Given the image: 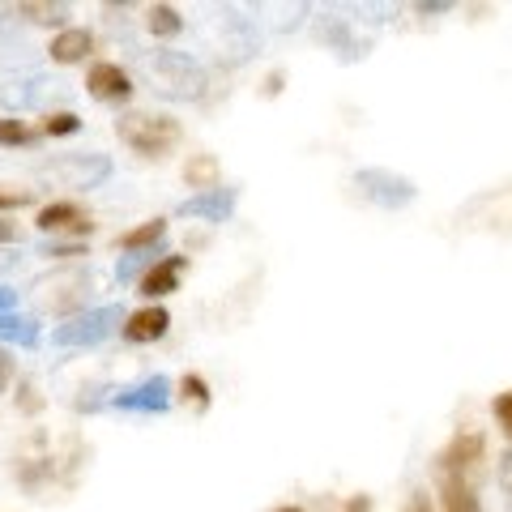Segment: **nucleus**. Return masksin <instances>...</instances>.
I'll list each match as a JSON object with an SVG mask.
<instances>
[{
    "mask_svg": "<svg viewBox=\"0 0 512 512\" xmlns=\"http://www.w3.org/2000/svg\"><path fill=\"white\" fill-rule=\"evenodd\" d=\"M120 141L141 158H163L180 146V120L154 116V111H124L116 120Z\"/></svg>",
    "mask_w": 512,
    "mask_h": 512,
    "instance_id": "3",
    "label": "nucleus"
},
{
    "mask_svg": "<svg viewBox=\"0 0 512 512\" xmlns=\"http://www.w3.org/2000/svg\"><path fill=\"white\" fill-rule=\"evenodd\" d=\"M154 73H158V82H163L167 94H201L197 64H188L184 56H158Z\"/></svg>",
    "mask_w": 512,
    "mask_h": 512,
    "instance_id": "9",
    "label": "nucleus"
},
{
    "mask_svg": "<svg viewBox=\"0 0 512 512\" xmlns=\"http://www.w3.org/2000/svg\"><path fill=\"white\" fill-rule=\"evenodd\" d=\"M43 256H56V261H69V256H86V252L77 248V244H60V248H47Z\"/></svg>",
    "mask_w": 512,
    "mask_h": 512,
    "instance_id": "26",
    "label": "nucleus"
},
{
    "mask_svg": "<svg viewBox=\"0 0 512 512\" xmlns=\"http://www.w3.org/2000/svg\"><path fill=\"white\" fill-rule=\"evenodd\" d=\"M342 512H372V500H367V495H350L342 504Z\"/></svg>",
    "mask_w": 512,
    "mask_h": 512,
    "instance_id": "27",
    "label": "nucleus"
},
{
    "mask_svg": "<svg viewBox=\"0 0 512 512\" xmlns=\"http://www.w3.org/2000/svg\"><path fill=\"white\" fill-rule=\"evenodd\" d=\"M82 128V120L73 116V111H52V116L43 120V133L47 137H69V133H77Z\"/></svg>",
    "mask_w": 512,
    "mask_h": 512,
    "instance_id": "20",
    "label": "nucleus"
},
{
    "mask_svg": "<svg viewBox=\"0 0 512 512\" xmlns=\"http://www.w3.org/2000/svg\"><path fill=\"white\" fill-rule=\"evenodd\" d=\"M184 265H188V256H163V261H154L146 274H141V295H146L150 303L163 299V295H171L175 286H180Z\"/></svg>",
    "mask_w": 512,
    "mask_h": 512,
    "instance_id": "10",
    "label": "nucleus"
},
{
    "mask_svg": "<svg viewBox=\"0 0 512 512\" xmlns=\"http://www.w3.org/2000/svg\"><path fill=\"white\" fill-rule=\"evenodd\" d=\"M0 338H13L22 346H35L39 342V329L30 316H18V312H0Z\"/></svg>",
    "mask_w": 512,
    "mask_h": 512,
    "instance_id": "16",
    "label": "nucleus"
},
{
    "mask_svg": "<svg viewBox=\"0 0 512 512\" xmlns=\"http://www.w3.org/2000/svg\"><path fill=\"white\" fill-rule=\"evenodd\" d=\"M402 512H436V508H431V500H427V491H414L410 495V500H406V508Z\"/></svg>",
    "mask_w": 512,
    "mask_h": 512,
    "instance_id": "24",
    "label": "nucleus"
},
{
    "mask_svg": "<svg viewBox=\"0 0 512 512\" xmlns=\"http://www.w3.org/2000/svg\"><path fill=\"white\" fill-rule=\"evenodd\" d=\"M107 158H86V154H69V158H60V163H47L43 175H52V180H64L69 188H90V184H99L107 180Z\"/></svg>",
    "mask_w": 512,
    "mask_h": 512,
    "instance_id": "6",
    "label": "nucleus"
},
{
    "mask_svg": "<svg viewBox=\"0 0 512 512\" xmlns=\"http://www.w3.org/2000/svg\"><path fill=\"white\" fill-rule=\"evenodd\" d=\"M0 244H18V222H0Z\"/></svg>",
    "mask_w": 512,
    "mask_h": 512,
    "instance_id": "28",
    "label": "nucleus"
},
{
    "mask_svg": "<svg viewBox=\"0 0 512 512\" xmlns=\"http://www.w3.org/2000/svg\"><path fill=\"white\" fill-rule=\"evenodd\" d=\"M282 82H286L282 73H269V77H265V94H278V90H282Z\"/></svg>",
    "mask_w": 512,
    "mask_h": 512,
    "instance_id": "29",
    "label": "nucleus"
},
{
    "mask_svg": "<svg viewBox=\"0 0 512 512\" xmlns=\"http://www.w3.org/2000/svg\"><path fill=\"white\" fill-rule=\"evenodd\" d=\"M184 180H188V188L214 192V188H218V180H222L218 158H214V154H192L188 163H184Z\"/></svg>",
    "mask_w": 512,
    "mask_h": 512,
    "instance_id": "13",
    "label": "nucleus"
},
{
    "mask_svg": "<svg viewBox=\"0 0 512 512\" xmlns=\"http://www.w3.org/2000/svg\"><path fill=\"white\" fill-rule=\"evenodd\" d=\"M491 414H495V423H500V431L512 440V389L504 393H495V402H491Z\"/></svg>",
    "mask_w": 512,
    "mask_h": 512,
    "instance_id": "22",
    "label": "nucleus"
},
{
    "mask_svg": "<svg viewBox=\"0 0 512 512\" xmlns=\"http://www.w3.org/2000/svg\"><path fill=\"white\" fill-rule=\"evenodd\" d=\"M483 461H487L483 431H457L436 453V491L444 512H483V495H478Z\"/></svg>",
    "mask_w": 512,
    "mask_h": 512,
    "instance_id": "1",
    "label": "nucleus"
},
{
    "mask_svg": "<svg viewBox=\"0 0 512 512\" xmlns=\"http://www.w3.org/2000/svg\"><path fill=\"white\" fill-rule=\"evenodd\" d=\"M9 265H13V256H9V252H0V278L9 274Z\"/></svg>",
    "mask_w": 512,
    "mask_h": 512,
    "instance_id": "30",
    "label": "nucleus"
},
{
    "mask_svg": "<svg viewBox=\"0 0 512 512\" xmlns=\"http://www.w3.org/2000/svg\"><path fill=\"white\" fill-rule=\"evenodd\" d=\"M35 201V188H13V184H0V210H18V205Z\"/></svg>",
    "mask_w": 512,
    "mask_h": 512,
    "instance_id": "23",
    "label": "nucleus"
},
{
    "mask_svg": "<svg viewBox=\"0 0 512 512\" xmlns=\"http://www.w3.org/2000/svg\"><path fill=\"white\" fill-rule=\"evenodd\" d=\"M30 141H35V128L26 120H0V146H30Z\"/></svg>",
    "mask_w": 512,
    "mask_h": 512,
    "instance_id": "19",
    "label": "nucleus"
},
{
    "mask_svg": "<svg viewBox=\"0 0 512 512\" xmlns=\"http://www.w3.org/2000/svg\"><path fill=\"white\" fill-rule=\"evenodd\" d=\"M18 13L30 18V22H39V26H60L64 18H69V5H39V0H22Z\"/></svg>",
    "mask_w": 512,
    "mask_h": 512,
    "instance_id": "17",
    "label": "nucleus"
},
{
    "mask_svg": "<svg viewBox=\"0 0 512 512\" xmlns=\"http://www.w3.org/2000/svg\"><path fill=\"white\" fill-rule=\"evenodd\" d=\"M163 235H167V222H163V218H150V222H141V227L116 235V248H120V252H146V248H154Z\"/></svg>",
    "mask_w": 512,
    "mask_h": 512,
    "instance_id": "14",
    "label": "nucleus"
},
{
    "mask_svg": "<svg viewBox=\"0 0 512 512\" xmlns=\"http://www.w3.org/2000/svg\"><path fill=\"white\" fill-rule=\"evenodd\" d=\"M90 291H94V274L82 265H64V269H52V274L35 278L30 286V308L39 316H77L86 312L90 303Z\"/></svg>",
    "mask_w": 512,
    "mask_h": 512,
    "instance_id": "2",
    "label": "nucleus"
},
{
    "mask_svg": "<svg viewBox=\"0 0 512 512\" xmlns=\"http://www.w3.org/2000/svg\"><path fill=\"white\" fill-rule=\"evenodd\" d=\"M90 47H94V35H90V30H82V26H64L60 35L52 39V47H47V52H52L56 64H77V60H86Z\"/></svg>",
    "mask_w": 512,
    "mask_h": 512,
    "instance_id": "12",
    "label": "nucleus"
},
{
    "mask_svg": "<svg viewBox=\"0 0 512 512\" xmlns=\"http://www.w3.org/2000/svg\"><path fill=\"white\" fill-rule=\"evenodd\" d=\"M35 227L52 231V235H90L94 222H90V214L77 201H52V205H43V210H39Z\"/></svg>",
    "mask_w": 512,
    "mask_h": 512,
    "instance_id": "5",
    "label": "nucleus"
},
{
    "mask_svg": "<svg viewBox=\"0 0 512 512\" xmlns=\"http://www.w3.org/2000/svg\"><path fill=\"white\" fill-rule=\"evenodd\" d=\"M86 90L99 103H120V99L133 94V82H128V73L120 69V64L99 60V64H90V73H86Z\"/></svg>",
    "mask_w": 512,
    "mask_h": 512,
    "instance_id": "7",
    "label": "nucleus"
},
{
    "mask_svg": "<svg viewBox=\"0 0 512 512\" xmlns=\"http://www.w3.org/2000/svg\"><path fill=\"white\" fill-rule=\"evenodd\" d=\"M180 397H184V402H192V410H197V414L210 410V384H205V376H197V372H188L180 380Z\"/></svg>",
    "mask_w": 512,
    "mask_h": 512,
    "instance_id": "18",
    "label": "nucleus"
},
{
    "mask_svg": "<svg viewBox=\"0 0 512 512\" xmlns=\"http://www.w3.org/2000/svg\"><path fill=\"white\" fill-rule=\"evenodd\" d=\"M146 26H150V35H158V39H175L184 30V18H180V9L175 5H150L146 9Z\"/></svg>",
    "mask_w": 512,
    "mask_h": 512,
    "instance_id": "15",
    "label": "nucleus"
},
{
    "mask_svg": "<svg viewBox=\"0 0 512 512\" xmlns=\"http://www.w3.org/2000/svg\"><path fill=\"white\" fill-rule=\"evenodd\" d=\"M116 320H120L116 308H90V312H77L69 325H60V329L52 333V342H56V346H94V342H103V338H107Z\"/></svg>",
    "mask_w": 512,
    "mask_h": 512,
    "instance_id": "4",
    "label": "nucleus"
},
{
    "mask_svg": "<svg viewBox=\"0 0 512 512\" xmlns=\"http://www.w3.org/2000/svg\"><path fill=\"white\" fill-rule=\"evenodd\" d=\"M167 389H171V380H167V376H154V380H146V384H137V389L120 393L116 406H120V410H141V414L167 410Z\"/></svg>",
    "mask_w": 512,
    "mask_h": 512,
    "instance_id": "11",
    "label": "nucleus"
},
{
    "mask_svg": "<svg viewBox=\"0 0 512 512\" xmlns=\"http://www.w3.org/2000/svg\"><path fill=\"white\" fill-rule=\"evenodd\" d=\"M167 325H171L167 308H158V303H146V308H137L133 316L124 320V342H133V346L158 342V338L167 333Z\"/></svg>",
    "mask_w": 512,
    "mask_h": 512,
    "instance_id": "8",
    "label": "nucleus"
},
{
    "mask_svg": "<svg viewBox=\"0 0 512 512\" xmlns=\"http://www.w3.org/2000/svg\"><path fill=\"white\" fill-rule=\"evenodd\" d=\"M9 380H13V355L9 350H0V393L9 389Z\"/></svg>",
    "mask_w": 512,
    "mask_h": 512,
    "instance_id": "25",
    "label": "nucleus"
},
{
    "mask_svg": "<svg viewBox=\"0 0 512 512\" xmlns=\"http://www.w3.org/2000/svg\"><path fill=\"white\" fill-rule=\"evenodd\" d=\"M184 214H210V218L222 222V214H227V201H222V192L214 188V192H205L201 201H188V205H184Z\"/></svg>",
    "mask_w": 512,
    "mask_h": 512,
    "instance_id": "21",
    "label": "nucleus"
},
{
    "mask_svg": "<svg viewBox=\"0 0 512 512\" xmlns=\"http://www.w3.org/2000/svg\"><path fill=\"white\" fill-rule=\"evenodd\" d=\"M278 512H303V508H278Z\"/></svg>",
    "mask_w": 512,
    "mask_h": 512,
    "instance_id": "31",
    "label": "nucleus"
}]
</instances>
